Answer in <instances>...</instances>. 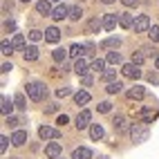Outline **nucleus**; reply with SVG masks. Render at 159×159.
<instances>
[{
  "mask_svg": "<svg viewBox=\"0 0 159 159\" xmlns=\"http://www.w3.org/2000/svg\"><path fill=\"white\" fill-rule=\"evenodd\" d=\"M27 94H29V99H31V101H43V99H45V94H47V90H45L43 83L34 81V83H27Z\"/></svg>",
  "mask_w": 159,
  "mask_h": 159,
  "instance_id": "obj_1",
  "label": "nucleus"
},
{
  "mask_svg": "<svg viewBox=\"0 0 159 159\" xmlns=\"http://www.w3.org/2000/svg\"><path fill=\"white\" fill-rule=\"evenodd\" d=\"M130 137H132L134 143H143V141L148 139V128H146V125H141V123H132Z\"/></svg>",
  "mask_w": 159,
  "mask_h": 159,
  "instance_id": "obj_2",
  "label": "nucleus"
},
{
  "mask_svg": "<svg viewBox=\"0 0 159 159\" xmlns=\"http://www.w3.org/2000/svg\"><path fill=\"white\" fill-rule=\"evenodd\" d=\"M38 137H40V139H58L61 130L49 128V125H40V128H38Z\"/></svg>",
  "mask_w": 159,
  "mask_h": 159,
  "instance_id": "obj_3",
  "label": "nucleus"
},
{
  "mask_svg": "<svg viewBox=\"0 0 159 159\" xmlns=\"http://www.w3.org/2000/svg\"><path fill=\"white\" fill-rule=\"evenodd\" d=\"M121 72H123V76H128V79H139L141 76V70H139V65H134V63H125L121 67Z\"/></svg>",
  "mask_w": 159,
  "mask_h": 159,
  "instance_id": "obj_4",
  "label": "nucleus"
},
{
  "mask_svg": "<svg viewBox=\"0 0 159 159\" xmlns=\"http://www.w3.org/2000/svg\"><path fill=\"white\" fill-rule=\"evenodd\" d=\"M90 119H92L90 110H81L79 116H76V128H79V130H85L88 125H90Z\"/></svg>",
  "mask_w": 159,
  "mask_h": 159,
  "instance_id": "obj_5",
  "label": "nucleus"
},
{
  "mask_svg": "<svg viewBox=\"0 0 159 159\" xmlns=\"http://www.w3.org/2000/svg\"><path fill=\"white\" fill-rule=\"evenodd\" d=\"M101 23H103V29H108V31H112V29L116 27V23H119V16H116V14H105Z\"/></svg>",
  "mask_w": 159,
  "mask_h": 159,
  "instance_id": "obj_6",
  "label": "nucleus"
},
{
  "mask_svg": "<svg viewBox=\"0 0 159 159\" xmlns=\"http://www.w3.org/2000/svg\"><path fill=\"white\" fill-rule=\"evenodd\" d=\"M134 31H146V29H150V18L148 16H137V20H134Z\"/></svg>",
  "mask_w": 159,
  "mask_h": 159,
  "instance_id": "obj_7",
  "label": "nucleus"
},
{
  "mask_svg": "<svg viewBox=\"0 0 159 159\" xmlns=\"http://www.w3.org/2000/svg\"><path fill=\"white\" fill-rule=\"evenodd\" d=\"M130 101H139V99H143L146 97V90L141 88V85H134V88H130L128 90V94H125Z\"/></svg>",
  "mask_w": 159,
  "mask_h": 159,
  "instance_id": "obj_8",
  "label": "nucleus"
},
{
  "mask_svg": "<svg viewBox=\"0 0 159 159\" xmlns=\"http://www.w3.org/2000/svg\"><path fill=\"white\" fill-rule=\"evenodd\" d=\"M45 155L49 157V159H58L61 157V143H56V141H52L47 148H45Z\"/></svg>",
  "mask_w": 159,
  "mask_h": 159,
  "instance_id": "obj_9",
  "label": "nucleus"
},
{
  "mask_svg": "<svg viewBox=\"0 0 159 159\" xmlns=\"http://www.w3.org/2000/svg\"><path fill=\"white\" fill-rule=\"evenodd\" d=\"M74 72H76L79 76H85V74L90 72L88 70V61L85 58H76V63H74Z\"/></svg>",
  "mask_w": 159,
  "mask_h": 159,
  "instance_id": "obj_10",
  "label": "nucleus"
},
{
  "mask_svg": "<svg viewBox=\"0 0 159 159\" xmlns=\"http://www.w3.org/2000/svg\"><path fill=\"white\" fill-rule=\"evenodd\" d=\"M58 38H61V31L56 27H47L45 29V40L47 43H58Z\"/></svg>",
  "mask_w": 159,
  "mask_h": 159,
  "instance_id": "obj_11",
  "label": "nucleus"
},
{
  "mask_svg": "<svg viewBox=\"0 0 159 159\" xmlns=\"http://www.w3.org/2000/svg\"><path fill=\"white\" fill-rule=\"evenodd\" d=\"M119 45H121L119 38H105V40H101V43H99L101 49H119Z\"/></svg>",
  "mask_w": 159,
  "mask_h": 159,
  "instance_id": "obj_12",
  "label": "nucleus"
},
{
  "mask_svg": "<svg viewBox=\"0 0 159 159\" xmlns=\"http://www.w3.org/2000/svg\"><path fill=\"white\" fill-rule=\"evenodd\" d=\"M14 108H16V103H11L7 97H2V99H0V112H2L5 116H9V114H11V110H14Z\"/></svg>",
  "mask_w": 159,
  "mask_h": 159,
  "instance_id": "obj_13",
  "label": "nucleus"
},
{
  "mask_svg": "<svg viewBox=\"0 0 159 159\" xmlns=\"http://www.w3.org/2000/svg\"><path fill=\"white\" fill-rule=\"evenodd\" d=\"M103 134H105V132H103V125H101V123H92V125H90V137H92L94 141L103 139Z\"/></svg>",
  "mask_w": 159,
  "mask_h": 159,
  "instance_id": "obj_14",
  "label": "nucleus"
},
{
  "mask_svg": "<svg viewBox=\"0 0 159 159\" xmlns=\"http://www.w3.org/2000/svg\"><path fill=\"white\" fill-rule=\"evenodd\" d=\"M67 16H70V9L65 5H58L54 11H52V18H54V20H63V18H67Z\"/></svg>",
  "mask_w": 159,
  "mask_h": 159,
  "instance_id": "obj_15",
  "label": "nucleus"
},
{
  "mask_svg": "<svg viewBox=\"0 0 159 159\" xmlns=\"http://www.w3.org/2000/svg\"><path fill=\"white\" fill-rule=\"evenodd\" d=\"M36 11H38V14H43V16H49L52 11H54V9L49 7V0H38V2H36Z\"/></svg>",
  "mask_w": 159,
  "mask_h": 159,
  "instance_id": "obj_16",
  "label": "nucleus"
},
{
  "mask_svg": "<svg viewBox=\"0 0 159 159\" xmlns=\"http://www.w3.org/2000/svg\"><path fill=\"white\" fill-rule=\"evenodd\" d=\"M25 141H27V132H25V130H16V132L11 134V143H14V146H23Z\"/></svg>",
  "mask_w": 159,
  "mask_h": 159,
  "instance_id": "obj_17",
  "label": "nucleus"
},
{
  "mask_svg": "<svg viewBox=\"0 0 159 159\" xmlns=\"http://www.w3.org/2000/svg\"><path fill=\"white\" fill-rule=\"evenodd\" d=\"M72 159H92V150L90 148H76L72 155Z\"/></svg>",
  "mask_w": 159,
  "mask_h": 159,
  "instance_id": "obj_18",
  "label": "nucleus"
},
{
  "mask_svg": "<svg viewBox=\"0 0 159 159\" xmlns=\"http://www.w3.org/2000/svg\"><path fill=\"white\" fill-rule=\"evenodd\" d=\"M23 56H25V61H36L38 58V47H34V45L25 47L23 49Z\"/></svg>",
  "mask_w": 159,
  "mask_h": 159,
  "instance_id": "obj_19",
  "label": "nucleus"
},
{
  "mask_svg": "<svg viewBox=\"0 0 159 159\" xmlns=\"http://www.w3.org/2000/svg\"><path fill=\"white\" fill-rule=\"evenodd\" d=\"M119 25H121L123 29H130V27L134 25V20H132L130 14H119Z\"/></svg>",
  "mask_w": 159,
  "mask_h": 159,
  "instance_id": "obj_20",
  "label": "nucleus"
},
{
  "mask_svg": "<svg viewBox=\"0 0 159 159\" xmlns=\"http://www.w3.org/2000/svg\"><path fill=\"white\" fill-rule=\"evenodd\" d=\"M105 61H108L110 63V65H121V54H119V52H108V58H105Z\"/></svg>",
  "mask_w": 159,
  "mask_h": 159,
  "instance_id": "obj_21",
  "label": "nucleus"
},
{
  "mask_svg": "<svg viewBox=\"0 0 159 159\" xmlns=\"http://www.w3.org/2000/svg\"><path fill=\"white\" fill-rule=\"evenodd\" d=\"M52 56H54L56 63H65V58L70 56V52H65V49H54V52H52Z\"/></svg>",
  "mask_w": 159,
  "mask_h": 159,
  "instance_id": "obj_22",
  "label": "nucleus"
},
{
  "mask_svg": "<svg viewBox=\"0 0 159 159\" xmlns=\"http://www.w3.org/2000/svg\"><path fill=\"white\" fill-rule=\"evenodd\" d=\"M74 101H76V105H85V103H90V94L88 92H76L74 94Z\"/></svg>",
  "mask_w": 159,
  "mask_h": 159,
  "instance_id": "obj_23",
  "label": "nucleus"
},
{
  "mask_svg": "<svg viewBox=\"0 0 159 159\" xmlns=\"http://www.w3.org/2000/svg\"><path fill=\"white\" fill-rule=\"evenodd\" d=\"M105 90H108V94H119L123 90V85L119 81H112V83H108V88H105Z\"/></svg>",
  "mask_w": 159,
  "mask_h": 159,
  "instance_id": "obj_24",
  "label": "nucleus"
},
{
  "mask_svg": "<svg viewBox=\"0 0 159 159\" xmlns=\"http://www.w3.org/2000/svg\"><path fill=\"white\" fill-rule=\"evenodd\" d=\"M14 103H16V108H20V110H25L27 108V101H25V94L23 92H18L16 97H14Z\"/></svg>",
  "mask_w": 159,
  "mask_h": 159,
  "instance_id": "obj_25",
  "label": "nucleus"
},
{
  "mask_svg": "<svg viewBox=\"0 0 159 159\" xmlns=\"http://www.w3.org/2000/svg\"><path fill=\"white\" fill-rule=\"evenodd\" d=\"M112 125H114V130H116V132H123V130H125V119H123V116H114Z\"/></svg>",
  "mask_w": 159,
  "mask_h": 159,
  "instance_id": "obj_26",
  "label": "nucleus"
},
{
  "mask_svg": "<svg viewBox=\"0 0 159 159\" xmlns=\"http://www.w3.org/2000/svg\"><path fill=\"white\" fill-rule=\"evenodd\" d=\"M11 45H14V49H23L25 47V36L23 34H16L14 40H11Z\"/></svg>",
  "mask_w": 159,
  "mask_h": 159,
  "instance_id": "obj_27",
  "label": "nucleus"
},
{
  "mask_svg": "<svg viewBox=\"0 0 159 159\" xmlns=\"http://www.w3.org/2000/svg\"><path fill=\"white\" fill-rule=\"evenodd\" d=\"M103 67H105V61H101V58H97V61H92V65H90V70L92 72H103Z\"/></svg>",
  "mask_w": 159,
  "mask_h": 159,
  "instance_id": "obj_28",
  "label": "nucleus"
},
{
  "mask_svg": "<svg viewBox=\"0 0 159 159\" xmlns=\"http://www.w3.org/2000/svg\"><path fill=\"white\" fill-rule=\"evenodd\" d=\"M83 52H85V49H83V47H81L79 43H74V45L70 47V56H74V58H79V56L83 54Z\"/></svg>",
  "mask_w": 159,
  "mask_h": 159,
  "instance_id": "obj_29",
  "label": "nucleus"
},
{
  "mask_svg": "<svg viewBox=\"0 0 159 159\" xmlns=\"http://www.w3.org/2000/svg\"><path fill=\"white\" fill-rule=\"evenodd\" d=\"M81 16H83L81 7H72V9H70V18H72V20H81Z\"/></svg>",
  "mask_w": 159,
  "mask_h": 159,
  "instance_id": "obj_30",
  "label": "nucleus"
},
{
  "mask_svg": "<svg viewBox=\"0 0 159 159\" xmlns=\"http://www.w3.org/2000/svg\"><path fill=\"white\" fill-rule=\"evenodd\" d=\"M148 36H150L152 43H159V27H150L148 29Z\"/></svg>",
  "mask_w": 159,
  "mask_h": 159,
  "instance_id": "obj_31",
  "label": "nucleus"
},
{
  "mask_svg": "<svg viewBox=\"0 0 159 159\" xmlns=\"http://www.w3.org/2000/svg\"><path fill=\"white\" fill-rule=\"evenodd\" d=\"M143 58H146V54H143V52H134V54H132V63H134V65H141V63H143Z\"/></svg>",
  "mask_w": 159,
  "mask_h": 159,
  "instance_id": "obj_32",
  "label": "nucleus"
},
{
  "mask_svg": "<svg viewBox=\"0 0 159 159\" xmlns=\"http://www.w3.org/2000/svg\"><path fill=\"white\" fill-rule=\"evenodd\" d=\"M2 54H5V56H11V54H14V45L7 43V40H2Z\"/></svg>",
  "mask_w": 159,
  "mask_h": 159,
  "instance_id": "obj_33",
  "label": "nucleus"
},
{
  "mask_svg": "<svg viewBox=\"0 0 159 159\" xmlns=\"http://www.w3.org/2000/svg\"><path fill=\"white\" fill-rule=\"evenodd\" d=\"M88 27H90V31H99V29L103 27V23H99V18H92Z\"/></svg>",
  "mask_w": 159,
  "mask_h": 159,
  "instance_id": "obj_34",
  "label": "nucleus"
},
{
  "mask_svg": "<svg viewBox=\"0 0 159 159\" xmlns=\"http://www.w3.org/2000/svg\"><path fill=\"white\" fill-rule=\"evenodd\" d=\"M43 36H45V34H43V31H38V29H31V31H29V38H31V40H40Z\"/></svg>",
  "mask_w": 159,
  "mask_h": 159,
  "instance_id": "obj_35",
  "label": "nucleus"
},
{
  "mask_svg": "<svg viewBox=\"0 0 159 159\" xmlns=\"http://www.w3.org/2000/svg\"><path fill=\"white\" fill-rule=\"evenodd\" d=\"M97 108H99V112H110L112 103H110V101H103V103H99V105H97Z\"/></svg>",
  "mask_w": 159,
  "mask_h": 159,
  "instance_id": "obj_36",
  "label": "nucleus"
},
{
  "mask_svg": "<svg viewBox=\"0 0 159 159\" xmlns=\"http://www.w3.org/2000/svg\"><path fill=\"white\" fill-rule=\"evenodd\" d=\"M116 76V72L114 70H108V72H103V81H108V83H112V79Z\"/></svg>",
  "mask_w": 159,
  "mask_h": 159,
  "instance_id": "obj_37",
  "label": "nucleus"
},
{
  "mask_svg": "<svg viewBox=\"0 0 159 159\" xmlns=\"http://www.w3.org/2000/svg\"><path fill=\"white\" fill-rule=\"evenodd\" d=\"M70 94H72L70 88H58V90H56V97H61V99H63V97H70Z\"/></svg>",
  "mask_w": 159,
  "mask_h": 159,
  "instance_id": "obj_38",
  "label": "nucleus"
},
{
  "mask_svg": "<svg viewBox=\"0 0 159 159\" xmlns=\"http://www.w3.org/2000/svg\"><path fill=\"white\" fill-rule=\"evenodd\" d=\"M2 27H5V31H14V29H16V23H14L11 18H9V20H5V25H2Z\"/></svg>",
  "mask_w": 159,
  "mask_h": 159,
  "instance_id": "obj_39",
  "label": "nucleus"
},
{
  "mask_svg": "<svg viewBox=\"0 0 159 159\" xmlns=\"http://www.w3.org/2000/svg\"><path fill=\"white\" fill-rule=\"evenodd\" d=\"M18 123H20V119H16V116H9V119H7L9 128H18Z\"/></svg>",
  "mask_w": 159,
  "mask_h": 159,
  "instance_id": "obj_40",
  "label": "nucleus"
},
{
  "mask_svg": "<svg viewBox=\"0 0 159 159\" xmlns=\"http://www.w3.org/2000/svg\"><path fill=\"white\" fill-rule=\"evenodd\" d=\"M11 141V139H7V137H0V152H5L7 150V143Z\"/></svg>",
  "mask_w": 159,
  "mask_h": 159,
  "instance_id": "obj_41",
  "label": "nucleus"
},
{
  "mask_svg": "<svg viewBox=\"0 0 159 159\" xmlns=\"http://www.w3.org/2000/svg\"><path fill=\"white\" fill-rule=\"evenodd\" d=\"M81 83H83V85H92V76H90V74H85V76H81Z\"/></svg>",
  "mask_w": 159,
  "mask_h": 159,
  "instance_id": "obj_42",
  "label": "nucleus"
},
{
  "mask_svg": "<svg viewBox=\"0 0 159 159\" xmlns=\"http://www.w3.org/2000/svg\"><path fill=\"white\" fill-rule=\"evenodd\" d=\"M67 121H70V119H67V114H61L58 119H56V123H58V125H65Z\"/></svg>",
  "mask_w": 159,
  "mask_h": 159,
  "instance_id": "obj_43",
  "label": "nucleus"
},
{
  "mask_svg": "<svg viewBox=\"0 0 159 159\" xmlns=\"http://www.w3.org/2000/svg\"><path fill=\"white\" fill-rule=\"evenodd\" d=\"M148 81H150V83H155V85H157V83H159V74H148Z\"/></svg>",
  "mask_w": 159,
  "mask_h": 159,
  "instance_id": "obj_44",
  "label": "nucleus"
},
{
  "mask_svg": "<svg viewBox=\"0 0 159 159\" xmlns=\"http://www.w3.org/2000/svg\"><path fill=\"white\" fill-rule=\"evenodd\" d=\"M121 2H123L125 7H134V5H139V0H121Z\"/></svg>",
  "mask_w": 159,
  "mask_h": 159,
  "instance_id": "obj_45",
  "label": "nucleus"
},
{
  "mask_svg": "<svg viewBox=\"0 0 159 159\" xmlns=\"http://www.w3.org/2000/svg\"><path fill=\"white\" fill-rule=\"evenodd\" d=\"M83 49H85V54H94V45H92V43H88Z\"/></svg>",
  "mask_w": 159,
  "mask_h": 159,
  "instance_id": "obj_46",
  "label": "nucleus"
},
{
  "mask_svg": "<svg viewBox=\"0 0 159 159\" xmlns=\"http://www.w3.org/2000/svg\"><path fill=\"white\" fill-rule=\"evenodd\" d=\"M2 7H5V11H7V9H11L14 5H11V0H5V2H2Z\"/></svg>",
  "mask_w": 159,
  "mask_h": 159,
  "instance_id": "obj_47",
  "label": "nucleus"
},
{
  "mask_svg": "<svg viewBox=\"0 0 159 159\" xmlns=\"http://www.w3.org/2000/svg\"><path fill=\"white\" fill-rule=\"evenodd\" d=\"M9 70H14V67H11V63H5V65H2V72H5V74H7V72H9Z\"/></svg>",
  "mask_w": 159,
  "mask_h": 159,
  "instance_id": "obj_48",
  "label": "nucleus"
},
{
  "mask_svg": "<svg viewBox=\"0 0 159 159\" xmlns=\"http://www.w3.org/2000/svg\"><path fill=\"white\" fill-rule=\"evenodd\" d=\"M155 67H157V70H159V56H157V58H155Z\"/></svg>",
  "mask_w": 159,
  "mask_h": 159,
  "instance_id": "obj_49",
  "label": "nucleus"
},
{
  "mask_svg": "<svg viewBox=\"0 0 159 159\" xmlns=\"http://www.w3.org/2000/svg\"><path fill=\"white\" fill-rule=\"evenodd\" d=\"M101 2H103V5H110V2H114V0H101Z\"/></svg>",
  "mask_w": 159,
  "mask_h": 159,
  "instance_id": "obj_50",
  "label": "nucleus"
},
{
  "mask_svg": "<svg viewBox=\"0 0 159 159\" xmlns=\"http://www.w3.org/2000/svg\"><path fill=\"white\" fill-rule=\"evenodd\" d=\"M49 2H61V0H49Z\"/></svg>",
  "mask_w": 159,
  "mask_h": 159,
  "instance_id": "obj_51",
  "label": "nucleus"
},
{
  "mask_svg": "<svg viewBox=\"0 0 159 159\" xmlns=\"http://www.w3.org/2000/svg\"><path fill=\"white\" fill-rule=\"evenodd\" d=\"M23 2H31V0H23Z\"/></svg>",
  "mask_w": 159,
  "mask_h": 159,
  "instance_id": "obj_52",
  "label": "nucleus"
},
{
  "mask_svg": "<svg viewBox=\"0 0 159 159\" xmlns=\"http://www.w3.org/2000/svg\"><path fill=\"white\" fill-rule=\"evenodd\" d=\"M11 159H16V157H11Z\"/></svg>",
  "mask_w": 159,
  "mask_h": 159,
  "instance_id": "obj_53",
  "label": "nucleus"
}]
</instances>
